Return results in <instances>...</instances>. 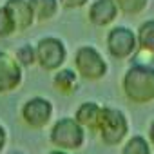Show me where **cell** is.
<instances>
[{
	"mask_svg": "<svg viewBox=\"0 0 154 154\" xmlns=\"http://www.w3.org/2000/svg\"><path fill=\"white\" fill-rule=\"evenodd\" d=\"M123 93L134 103H147L154 100V67L136 63L131 65L123 76Z\"/></svg>",
	"mask_w": 154,
	"mask_h": 154,
	"instance_id": "1",
	"label": "cell"
},
{
	"mask_svg": "<svg viewBox=\"0 0 154 154\" xmlns=\"http://www.w3.org/2000/svg\"><path fill=\"white\" fill-rule=\"evenodd\" d=\"M100 136L103 140V143L107 145H118L129 131L127 125V118L122 111L112 109V107H103L102 109V118H100V125H98Z\"/></svg>",
	"mask_w": 154,
	"mask_h": 154,
	"instance_id": "2",
	"label": "cell"
},
{
	"mask_svg": "<svg viewBox=\"0 0 154 154\" xmlns=\"http://www.w3.org/2000/svg\"><path fill=\"white\" fill-rule=\"evenodd\" d=\"M51 141L60 149H78L84 143V129L72 118H62L51 131Z\"/></svg>",
	"mask_w": 154,
	"mask_h": 154,
	"instance_id": "3",
	"label": "cell"
},
{
	"mask_svg": "<svg viewBox=\"0 0 154 154\" xmlns=\"http://www.w3.org/2000/svg\"><path fill=\"white\" fill-rule=\"evenodd\" d=\"M74 62H76V67H78V72L87 80H100L107 72V62L102 58V54L94 47H89V45L78 49Z\"/></svg>",
	"mask_w": 154,
	"mask_h": 154,
	"instance_id": "4",
	"label": "cell"
},
{
	"mask_svg": "<svg viewBox=\"0 0 154 154\" xmlns=\"http://www.w3.org/2000/svg\"><path fill=\"white\" fill-rule=\"evenodd\" d=\"M138 47V36L129 29V27H114L111 29L109 36H107V49L114 58H129L134 54Z\"/></svg>",
	"mask_w": 154,
	"mask_h": 154,
	"instance_id": "5",
	"label": "cell"
},
{
	"mask_svg": "<svg viewBox=\"0 0 154 154\" xmlns=\"http://www.w3.org/2000/svg\"><path fill=\"white\" fill-rule=\"evenodd\" d=\"M36 60L38 63L51 71V69H56L63 63L65 60V47L60 40L56 38H44L38 42L36 45Z\"/></svg>",
	"mask_w": 154,
	"mask_h": 154,
	"instance_id": "6",
	"label": "cell"
},
{
	"mask_svg": "<svg viewBox=\"0 0 154 154\" xmlns=\"http://www.w3.org/2000/svg\"><path fill=\"white\" fill-rule=\"evenodd\" d=\"M51 112H53V107H51V103L47 100H44V98H33V100H29L24 105L22 116H24V120L31 127H44L49 122Z\"/></svg>",
	"mask_w": 154,
	"mask_h": 154,
	"instance_id": "7",
	"label": "cell"
},
{
	"mask_svg": "<svg viewBox=\"0 0 154 154\" xmlns=\"http://www.w3.org/2000/svg\"><path fill=\"white\" fill-rule=\"evenodd\" d=\"M20 78H22V72L18 63L11 56L0 51V93L13 91L20 84Z\"/></svg>",
	"mask_w": 154,
	"mask_h": 154,
	"instance_id": "8",
	"label": "cell"
},
{
	"mask_svg": "<svg viewBox=\"0 0 154 154\" xmlns=\"http://www.w3.org/2000/svg\"><path fill=\"white\" fill-rule=\"evenodd\" d=\"M4 8L9 11L17 29H27L31 27L33 20H35V13L29 6L27 0H8L4 4Z\"/></svg>",
	"mask_w": 154,
	"mask_h": 154,
	"instance_id": "9",
	"label": "cell"
},
{
	"mask_svg": "<svg viewBox=\"0 0 154 154\" xmlns=\"http://www.w3.org/2000/svg\"><path fill=\"white\" fill-rule=\"evenodd\" d=\"M118 17V6L114 0H94L89 8V20L96 26H107Z\"/></svg>",
	"mask_w": 154,
	"mask_h": 154,
	"instance_id": "10",
	"label": "cell"
},
{
	"mask_svg": "<svg viewBox=\"0 0 154 154\" xmlns=\"http://www.w3.org/2000/svg\"><path fill=\"white\" fill-rule=\"evenodd\" d=\"M100 118H102V107L93 103V102L80 105L78 111H76V122L84 127H89V129H98Z\"/></svg>",
	"mask_w": 154,
	"mask_h": 154,
	"instance_id": "11",
	"label": "cell"
},
{
	"mask_svg": "<svg viewBox=\"0 0 154 154\" xmlns=\"http://www.w3.org/2000/svg\"><path fill=\"white\" fill-rule=\"evenodd\" d=\"M33 13H35V18L38 20H49L56 15L58 11V0H27Z\"/></svg>",
	"mask_w": 154,
	"mask_h": 154,
	"instance_id": "12",
	"label": "cell"
},
{
	"mask_svg": "<svg viewBox=\"0 0 154 154\" xmlns=\"http://www.w3.org/2000/svg\"><path fill=\"white\" fill-rule=\"evenodd\" d=\"M138 45L143 51L154 53V20H147L138 29Z\"/></svg>",
	"mask_w": 154,
	"mask_h": 154,
	"instance_id": "13",
	"label": "cell"
},
{
	"mask_svg": "<svg viewBox=\"0 0 154 154\" xmlns=\"http://www.w3.org/2000/svg\"><path fill=\"white\" fill-rule=\"evenodd\" d=\"M122 154H150L149 141H147L143 136H132V138L125 143Z\"/></svg>",
	"mask_w": 154,
	"mask_h": 154,
	"instance_id": "14",
	"label": "cell"
},
{
	"mask_svg": "<svg viewBox=\"0 0 154 154\" xmlns=\"http://www.w3.org/2000/svg\"><path fill=\"white\" fill-rule=\"evenodd\" d=\"M54 85H56L60 91L69 93V91L74 89V85H76V74H74L71 69H63V71H60V72L54 76Z\"/></svg>",
	"mask_w": 154,
	"mask_h": 154,
	"instance_id": "15",
	"label": "cell"
},
{
	"mask_svg": "<svg viewBox=\"0 0 154 154\" xmlns=\"http://www.w3.org/2000/svg\"><path fill=\"white\" fill-rule=\"evenodd\" d=\"M114 2L125 15H140L149 6V0H114Z\"/></svg>",
	"mask_w": 154,
	"mask_h": 154,
	"instance_id": "16",
	"label": "cell"
},
{
	"mask_svg": "<svg viewBox=\"0 0 154 154\" xmlns=\"http://www.w3.org/2000/svg\"><path fill=\"white\" fill-rule=\"evenodd\" d=\"M15 29H17V26H15V22H13L9 11L2 6V8H0V36H8V35H11Z\"/></svg>",
	"mask_w": 154,
	"mask_h": 154,
	"instance_id": "17",
	"label": "cell"
},
{
	"mask_svg": "<svg viewBox=\"0 0 154 154\" xmlns=\"http://www.w3.org/2000/svg\"><path fill=\"white\" fill-rule=\"evenodd\" d=\"M17 58H18L20 63H24V65H31V63L36 60V49H33L31 45H24V47L18 49Z\"/></svg>",
	"mask_w": 154,
	"mask_h": 154,
	"instance_id": "18",
	"label": "cell"
},
{
	"mask_svg": "<svg viewBox=\"0 0 154 154\" xmlns=\"http://www.w3.org/2000/svg\"><path fill=\"white\" fill-rule=\"evenodd\" d=\"M58 2L63 9H78V8H84L89 0H58Z\"/></svg>",
	"mask_w": 154,
	"mask_h": 154,
	"instance_id": "19",
	"label": "cell"
},
{
	"mask_svg": "<svg viewBox=\"0 0 154 154\" xmlns=\"http://www.w3.org/2000/svg\"><path fill=\"white\" fill-rule=\"evenodd\" d=\"M4 143H6V132H4V129H2V125H0V150H2V147H4Z\"/></svg>",
	"mask_w": 154,
	"mask_h": 154,
	"instance_id": "20",
	"label": "cell"
},
{
	"mask_svg": "<svg viewBox=\"0 0 154 154\" xmlns=\"http://www.w3.org/2000/svg\"><path fill=\"white\" fill-rule=\"evenodd\" d=\"M149 138H150V141H152V145H154V122L150 123V129H149Z\"/></svg>",
	"mask_w": 154,
	"mask_h": 154,
	"instance_id": "21",
	"label": "cell"
},
{
	"mask_svg": "<svg viewBox=\"0 0 154 154\" xmlns=\"http://www.w3.org/2000/svg\"><path fill=\"white\" fill-rule=\"evenodd\" d=\"M51 154H67V152H63V150H54V152H51Z\"/></svg>",
	"mask_w": 154,
	"mask_h": 154,
	"instance_id": "22",
	"label": "cell"
},
{
	"mask_svg": "<svg viewBox=\"0 0 154 154\" xmlns=\"http://www.w3.org/2000/svg\"><path fill=\"white\" fill-rule=\"evenodd\" d=\"M13 154H18V152H13Z\"/></svg>",
	"mask_w": 154,
	"mask_h": 154,
	"instance_id": "23",
	"label": "cell"
}]
</instances>
